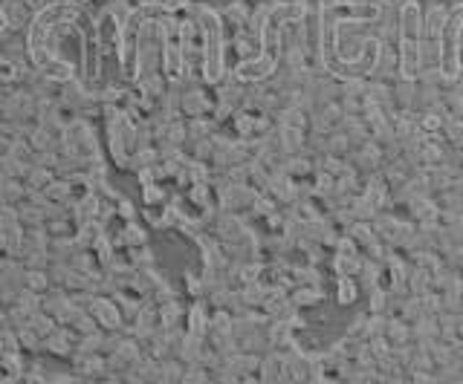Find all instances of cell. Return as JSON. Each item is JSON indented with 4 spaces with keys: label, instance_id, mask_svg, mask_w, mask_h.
Instances as JSON below:
<instances>
[{
    "label": "cell",
    "instance_id": "obj_1",
    "mask_svg": "<svg viewBox=\"0 0 463 384\" xmlns=\"http://www.w3.org/2000/svg\"><path fill=\"white\" fill-rule=\"evenodd\" d=\"M49 286H52V280H49V275L44 269H29L26 272V289L44 292V289H49Z\"/></svg>",
    "mask_w": 463,
    "mask_h": 384
}]
</instances>
